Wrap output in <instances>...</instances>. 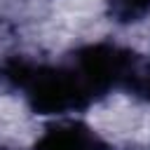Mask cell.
<instances>
[{"mask_svg": "<svg viewBox=\"0 0 150 150\" xmlns=\"http://www.w3.org/2000/svg\"><path fill=\"white\" fill-rule=\"evenodd\" d=\"M23 89H26L30 108L40 115H59L68 110H80L96 98L75 68L35 66Z\"/></svg>", "mask_w": 150, "mask_h": 150, "instance_id": "obj_1", "label": "cell"}, {"mask_svg": "<svg viewBox=\"0 0 150 150\" xmlns=\"http://www.w3.org/2000/svg\"><path fill=\"white\" fill-rule=\"evenodd\" d=\"M35 150H110V145L82 122H59L40 136Z\"/></svg>", "mask_w": 150, "mask_h": 150, "instance_id": "obj_2", "label": "cell"}, {"mask_svg": "<svg viewBox=\"0 0 150 150\" xmlns=\"http://www.w3.org/2000/svg\"><path fill=\"white\" fill-rule=\"evenodd\" d=\"M35 70V63L21 59V56H9L0 59V91L9 89H23Z\"/></svg>", "mask_w": 150, "mask_h": 150, "instance_id": "obj_3", "label": "cell"}, {"mask_svg": "<svg viewBox=\"0 0 150 150\" xmlns=\"http://www.w3.org/2000/svg\"><path fill=\"white\" fill-rule=\"evenodd\" d=\"M108 14L117 23H136L150 14V0H108Z\"/></svg>", "mask_w": 150, "mask_h": 150, "instance_id": "obj_4", "label": "cell"}, {"mask_svg": "<svg viewBox=\"0 0 150 150\" xmlns=\"http://www.w3.org/2000/svg\"><path fill=\"white\" fill-rule=\"evenodd\" d=\"M134 91H136V94H143V96L150 101V61L145 63V68H143V73H141V80H138V84H136Z\"/></svg>", "mask_w": 150, "mask_h": 150, "instance_id": "obj_5", "label": "cell"}, {"mask_svg": "<svg viewBox=\"0 0 150 150\" xmlns=\"http://www.w3.org/2000/svg\"><path fill=\"white\" fill-rule=\"evenodd\" d=\"M0 150H9V148H0Z\"/></svg>", "mask_w": 150, "mask_h": 150, "instance_id": "obj_6", "label": "cell"}]
</instances>
